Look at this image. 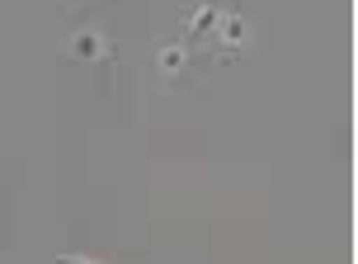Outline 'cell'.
<instances>
[{"mask_svg":"<svg viewBox=\"0 0 358 264\" xmlns=\"http://www.w3.org/2000/svg\"><path fill=\"white\" fill-rule=\"evenodd\" d=\"M66 57H76V62H113V43L104 34H94V29H80V34L66 38Z\"/></svg>","mask_w":358,"mask_h":264,"instance_id":"cell-1","label":"cell"},{"mask_svg":"<svg viewBox=\"0 0 358 264\" xmlns=\"http://www.w3.org/2000/svg\"><path fill=\"white\" fill-rule=\"evenodd\" d=\"M241 38H245V29H241V19L227 15V19H217V43H213V57H227L241 48Z\"/></svg>","mask_w":358,"mask_h":264,"instance_id":"cell-2","label":"cell"},{"mask_svg":"<svg viewBox=\"0 0 358 264\" xmlns=\"http://www.w3.org/2000/svg\"><path fill=\"white\" fill-rule=\"evenodd\" d=\"M217 19H222V10L217 5H203V10H189L184 15V38H198V34H208Z\"/></svg>","mask_w":358,"mask_h":264,"instance_id":"cell-3","label":"cell"},{"mask_svg":"<svg viewBox=\"0 0 358 264\" xmlns=\"http://www.w3.org/2000/svg\"><path fill=\"white\" fill-rule=\"evenodd\" d=\"M156 62H161V71H170V76H175V71L189 62V53H184V48H161V53H156Z\"/></svg>","mask_w":358,"mask_h":264,"instance_id":"cell-4","label":"cell"}]
</instances>
